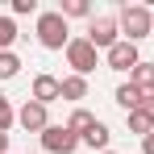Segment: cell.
<instances>
[{"mask_svg":"<svg viewBox=\"0 0 154 154\" xmlns=\"http://www.w3.org/2000/svg\"><path fill=\"white\" fill-rule=\"evenodd\" d=\"M58 13H63V17H88V13H92V4H88V0H63V8H58Z\"/></svg>","mask_w":154,"mask_h":154,"instance_id":"obj_17","label":"cell"},{"mask_svg":"<svg viewBox=\"0 0 154 154\" xmlns=\"http://www.w3.org/2000/svg\"><path fill=\"white\" fill-rule=\"evenodd\" d=\"M142 154H154V133H146V137H142Z\"/></svg>","mask_w":154,"mask_h":154,"instance_id":"obj_20","label":"cell"},{"mask_svg":"<svg viewBox=\"0 0 154 154\" xmlns=\"http://www.w3.org/2000/svg\"><path fill=\"white\" fill-rule=\"evenodd\" d=\"M17 125L25 129V133H46L50 129V121H46V104H38V100H25V108L17 112Z\"/></svg>","mask_w":154,"mask_h":154,"instance_id":"obj_6","label":"cell"},{"mask_svg":"<svg viewBox=\"0 0 154 154\" xmlns=\"http://www.w3.org/2000/svg\"><path fill=\"white\" fill-rule=\"evenodd\" d=\"M88 96V79L83 75H67L63 79V100H83Z\"/></svg>","mask_w":154,"mask_h":154,"instance_id":"obj_13","label":"cell"},{"mask_svg":"<svg viewBox=\"0 0 154 154\" xmlns=\"http://www.w3.org/2000/svg\"><path fill=\"white\" fill-rule=\"evenodd\" d=\"M42 150H50V154H75L79 150V137L67 125H50L46 133H42Z\"/></svg>","mask_w":154,"mask_h":154,"instance_id":"obj_5","label":"cell"},{"mask_svg":"<svg viewBox=\"0 0 154 154\" xmlns=\"http://www.w3.org/2000/svg\"><path fill=\"white\" fill-rule=\"evenodd\" d=\"M108 137H112V133H108V125H104V121H96V125L79 137V146H92V150H100V154H104V150H108Z\"/></svg>","mask_w":154,"mask_h":154,"instance_id":"obj_10","label":"cell"},{"mask_svg":"<svg viewBox=\"0 0 154 154\" xmlns=\"http://www.w3.org/2000/svg\"><path fill=\"white\" fill-rule=\"evenodd\" d=\"M146 108H150V117H154V96H146Z\"/></svg>","mask_w":154,"mask_h":154,"instance_id":"obj_22","label":"cell"},{"mask_svg":"<svg viewBox=\"0 0 154 154\" xmlns=\"http://www.w3.org/2000/svg\"><path fill=\"white\" fill-rule=\"evenodd\" d=\"M33 8H38V0H13V13H17V17H25Z\"/></svg>","mask_w":154,"mask_h":154,"instance_id":"obj_19","label":"cell"},{"mask_svg":"<svg viewBox=\"0 0 154 154\" xmlns=\"http://www.w3.org/2000/svg\"><path fill=\"white\" fill-rule=\"evenodd\" d=\"M33 100H38V104H54V100H63V79H54V75H38V79H33Z\"/></svg>","mask_w":154,"mask_h":154,"instance_id":"obj_8","label":"cell"},{"mask_svg":"<svg viewBox=\"0 0 154 154\" xmlns=\"http://www.w3.org/2000/svg\"><path fill=\"white\" fill-rule=\"evenodd\" d=\"M38 42L46 50H67L71 33H67V17L63 13H42L38 17Z\"/></svg>","mask_w":154,"mask_h":154,"instance_id":"obj_2","label":"cell"},{"mask_svg":"<svg viewBox=\"0 0 154 154\" xmlns=\"http://www.w3.org/2000/svg\"><path fill=\"white\" fill-rule=\"evenodd\" d=\"M67 63L75 67V75L88 79L96 67H100V50H96L88 38H71V42H67Z\"/></svg>","mask_w":154,"mask_h":154,"instance_id":"obj_3","label":"cell"},{"mask_svg":"<svg viewBox=\"0 0 154 154\" xmlns=\"http://www.w3.org/2000/svg\"><path fill=\"white\" fill-rule=\"evenodd\" d=\"M17 71H21V58L13 50H0V79H13Z\"/></svg>","mask_w":154,"mask_h":154,"instance_id":"obj_15","label":"cell"},{"mask_svg":"<svg viewBox=\"0 0 154 154\" xmlns=\"http://www.w3.org/2000/svg\"><path fill=\"white\" fill-rule=\"evenodd\" d=\"M125 117H129V129H133V133H142V137L154 133V117H150V108H146V104H142L137 112H125Z\"/></svg>","mask_w":154,"mask_h":154,"instance_id":"obj_12","label":"cell"},{"mask_svg":"<svg viewBox=\"0 0 154 154\" xmlns=\"http://www.w3.org/2000/svg\"><path fill=\"white\" fill-rule=\"evenodd\" d=\"M117 25H121V33H125V42H142V38H150L154 33V13L146 8V4H125L121 8V17H117Z\"/></svg>","mask_w":154,"mask_h":154,"instance_id":"obj_1","label":"cell"},{"mask_svg":"<svg viewBox=\"0 0 154 154\" xmlns=\"http://www.w3.org/2000/svg\"><path fill=\"white\" fill-rule=\"evenodd\" d=\"M117 104H121L125 112H137V108L146 104V96H142V92H137L133 83H121V88H117Z\"/></svg>","mask_w":154,"mask_h":154,"instance_id":"obj_11","label":"cell"},{"mask_svg":"<svg viewBox=\"0 0 154 154\" xmlns=\"http://www.w3.org/2000/svg\"><path fill=\"white\" fill-rule=\"evenodd\" d=\"M92 125H96V117H92L88 108H75V112H71V121H67V129H71L75 137H83V133H88Z\"/></svg>","mask_w":154,"mask_h":154,"instance_id":"obj_14","label":"cell"},{"mask_svg":"<svg viewBox=\"0 0 154 154\" xmlns=\"http://www.w3.org/2000/svg\"><path fill=\"white\" fill-rule=\"evenodd\" d=\"M104 154H117V150H104Z\"/></svg>","mask_w":154,"mask_h":154,"instance_id":"obj_23","label":"cell"},{"mask_svg":"<svg viewBox=\"0 0 154 154\" xmlns=\"http://www.w3.org/2000/svg\"><path fill=\"white\" fill-rule=\"evenodd\" d=\"M13 121H17V112H13V104H8V96L0 92V133H4V129H13Z\"/></svg>","mask_w":154,"mask_h":154,"instance_id":"obj_18","label":"cell"},{"mask_svg":"<svg viewBox=\"0 0 154 154\" xmlns=\"http://www.w3.org/2000/svg\"><path fill=\"white\" fill-rule=\"evenodd\" d=\"M17 42V21L13 17H0V50H8Z\"/></svg>","mask_w":154,"mask_h":154,"instance_id":"obj_16","label":"cell"},{"mask_svg":"<svg viewBox=\"0 0 154 154\" xmlns=\"http://www.w3.org/2000/svg\"><path fill=\"white\" fill-rule=\"evenodd\" d=\"M104 63H108V71H133V67H137V63H142V58H137V46H133V42H125V38H121V42H117V46H112V50L104 54Z\"/></svg>","mask_w":154,"mask_h":154,"instance_id":"obj_7","label":"cell"},{"mask_svg":"<svg viewBox=\"0 0 154 154\" xmlns=\"http://www.w3.org/2000/svg\"><path fill=\"white\" fill-rule=\"evenodd\" d=\"M117 33H121L117 17H92V25H88V42H92L96 50H104V54H108L112 46H117V42H121Z\"/></svg>","mask_w":154,"mask_h":154,"instance_id":"obj_4","label":"cell"},{"mask_svg":"<svg viewBox=\"0 0 154 154\" xmlns=\"http://www.w3.org/2000/svg\"><path fill=\"white\" fill-rule=\"evenodd\" d=\"M0 154H8V133H0Z\"/></svg>","mask_w":154,"mask_h":154,"instance_id":"obj_21","label":"cell"},{"mask_svg":"<svg viewBox=\"0 0 154 154\" xmlns=\"http://www.w3.org/2000/svg\"><path fill=\"white\" fill-rule=\"evenodd\" d=\"M129 83L142 92V96H154V63H137L129 71Z\"/></svg>","mask_w":154,"mask_h":154,"instance_id":"obj_9","label":"cell"}]
</instances>
